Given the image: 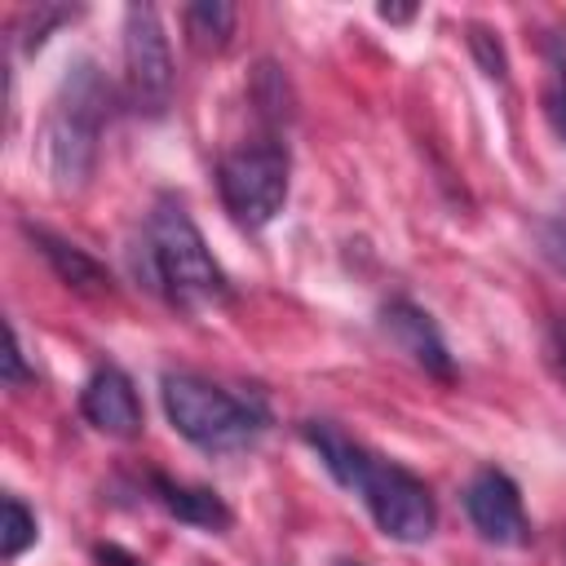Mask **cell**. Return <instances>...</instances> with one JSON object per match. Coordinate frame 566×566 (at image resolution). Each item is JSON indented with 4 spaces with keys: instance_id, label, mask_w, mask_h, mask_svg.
I'll use <instances>...</instances> for the list:
<instances>
[{
    "instance_id": "cell-1",
    "label": "cell",
    "mask_w": 566,
    "mask_h": 566,
    "mask_svg": "<svg viewBox=\"0 0 566 566\" xmlns=\"http://www.w3.org/2000/svg\"><path fill=\"white\" fill-rule=\"evenodd\" d=\"M301 438L314 447V455L323 460V469L345 486L354 491L371 522L398 539V544H424L438 526V504H433V491L402 464L394 460H380L371 455L363 442H354L345 429H336L332 420H305L301 424Z\"/></svg>"
},
{
    "instance_id": "cell-2",
    "label": "cell",
    "mask_w": 566,
    "mask_h": 566,
    "mask_svg": "<svg viewBox=\"0 0 566 566\" xmlns=\"http://www.w3.org/2000/svg\"><path fill=\"white\" fill-rule=\"evenodd\" d=\"M137 270L146 274V287L159 292L164 301L181 310H203V305H226L230 301V279L208 252L195 217L186 212L181 199L159 195V203L146 217L142 234V261Z\"/></svg>"
},
{
    "instance_id": "cell-3",
    "label": "cell",
    "mask_w": 566,
    "mask_h": 566,
    "mask_svg": "<svg viewBox=\"0 0 566 566\" xmlns=\"http://www.w3.org/2000/svg\"><path fill=\"white\" fill-rule=\"evenodd\" d=\"M111 119V84L102 80L97 62L80 57L40 128V164L53 190H80L97 168L102 124Z\"/></svg>"
},
{
    "instance_id": "cell-4",
    "label": "cell",
    "mask_w": 566,
    "mask_h": 566,
    "mask_svg": "<svg viewBox=\"0 0 566 566\" xmlns=\"http://www.w3.org/2000/svg\"><path fill=\"white\" fill-rule=\"evenodd\" d=\"M159 394H164L168 424L186 442H195L199 451H212V455L252 447L270 424V416L256 398H239L195 371H164Z\"/></svg>"
},
{
    "instance_id": "cell-5",
    "label": "cell",
    "mask_w": 566,
    "mask_h": 566,
    "mask_svg": "<svg viewBox=\"0 0 566 566\" xmlns=\"http://www.w3.org/2000/svg\"><path fill=\"white\" fill-rule=\"evenodd\" d=\"M287 177H292V155H287V146L279 137L243 142L230 155H221V164H217L221 208L230 212L234 226L261 230L283 212Z\"/></svg>"
},
{
    "instance_id": "cell-6",
    "label": "cell",
    "mask_w": 566,
    "mask_h": 566,
    "mask_svg": "<svg viewBox=\"0 0 566 566\" xmlns=\"http://www.w3.org/2000/svg\"><path fill=\"white\" fill-rule=\"evenodd\" d=\"M172 53L164 22L150 4H128L124 9V84L128 102L142 115H164L172 102Z\"/></svg>"
},
{
    "instance_id": "cell-7",
    "label": "cell",
    "mask_w": 566,
    "mask_h": 566,
    "mask_svg": "<svg viewBox=\"0 0 566 566\" xmlns=\"http://www.w3.org/2000/svg\"><path fill=\"white\" fill-rule=\"evenodd\" d=\"M464 513L473 531L495 548L531 544V522L522 509V491L504 469H478L464 486Z\"/></svg>"
},
{
    "instance_id": "cell-8",
    "label": "cell",
    "mask_w": 566,
    "mask_h": 566,
    "mask_svg": "<svg viewBox=\"0 0 566 566\" xmlns=\"http://www.w3.org/2000/svg\"><path fill=\"white\" fill-rule=\"evenodd\" d=\"M380 332H385L420 371H429V376H438V380H451V376H455V363H451V349H447L442 332L433 327V318H429L416 301H407V296L385 301V305H380Z\"/></svg>"
},
{
    "instance_id": "cell-9",
    "label": "cell",
    "mask_w": 566,
    "mask_h": 566,
    "mask_svg": "<svg viewBox=\"0 0 566 566\" xmlns=\"http://www.w3.org/2000/svg\"><path fill=\"white\" fill-rule=\"evenodd\" d=\"M80 411L84 420L106 433V438H137L142 433V398L133 389V380L119 367H97L84 389H80Z\"/></svg>"
},
{
    "instance_id": "cell-10",
    "label": "cell",
    "mask_w": 566,
    "mask_h": 566,
    "mask_svg": "<svg viewBox=\"0 0 566 566\" xmlns=\"http://www.w3.org/2000/svg\"><path fill=\"white\" fill-rule=\"evenodd\" d=\"M22 234L31 239V248L49 261V270L71 287V292H84V296H111V274L84 252V248H75V243H66L62 234H53V230H44V226H22Z\"/></svg>"
},
{
    "instance_id": "cell-11",
    "label": "cell",
    "mask_w": 566,
    "mask_h": 566,
    "mask_svg": "<svg viewBox=\"0 0 566 566\" xmlns=\"http://www.w3.org/2000/svg\"><path fill=\"white\" fill-rule=\"evenodd\" d=\"M150 491H155V500H159L177 522H186V526H195V531L221 535V531H230V522H234L230 504H226L217 491H208V486H186V482H172V478L155 473V478H150Z\"/></svg>"
},
{
    "instance_id": "cell-12",
    "label": "cell",
    "mask_w": 566,
    "mask_h": 566,
    "mask_svg": "<svg viewBox=\"0 0 566 566\" xmlns=\"http://www.w3.org/2000/svg\"><path fill=\"white\" fill-rule=\"evenodd\" d=\"M234 4L226 0H199V4H186L181 22H186V35L199 53H221L234 35Z\"/></svg>"
},
{
    "instance_id": "cell-13",
    "label": "cell",
    "mask_w": 566,
    "mask_h": 566,
    "mask_svg": "<svg viewBox=\"0 0 566 566\" xmlns=\"http://www.w3.org/2000/svg\"><path fill=\"white\" fill-rule=\"evenodd\" d=\"M252 102H256V115L270 119V124H283L292 115V93H287V75L274 66V62H261L252 71Z\"/></svg>"
},
{
    "instance_id": "cell-14",
    "label": "cell",
    "mask_w": 566,
    "mask_h": 566,
    "mask_svg": "<svg viewBox=\"0 0 566 566\" xmlns=\"http://www.w3.org/2000/svg\"><path fill=\"white\" fill-rule=\"evenodd\" d=\"M35 535H40L35 513H31L18 495H4V526H0V548H4V557H9V562L22 557V553L35 544Z\"/></svg>"
},
{
    "instance_id": "cell-15",
    "label": "cell",
    "mask_w": 566,
    "mask_h": 566,
    "mask_svg": "<svg viewBox=\"0 0 566 566\" xmlns=\"http://www.w3.org/2000/svg\"><path fill=\"white\" fill-rule=\"evenodd\" d=\"M469 53L478 57V66H482V75H491V80H504L509 75V57H504V44L482 27V22H473L469 27Z\"/></svg>"
},
{
    "instance_id": "cell-16",
    "label": "cell",
    "mask_w": 566,
    "mask_h": 566,
    "mask_svg": "<svg viewBox=\"0 0 566 566\" xmlns=\"http://www.w3.org/2000/svg\"><path fill=\"white\" fill-rule=\"evenodd\" d=\"M539 248H544V256L566 274V203H557V208L539 221Z\"/></svg>"
},
{
    "instance_id": "cell-17",
    "label": "cell",
    "mask_w": 566,
    "mask_h": 566,
    "mask_svg": "<svg viewBox=\"0 0 566 566\" xmlns=\"http://www.w3.org/2000/svg\"><path fill=\"white\" fill-rule=\"evenodd\" d=\"M4 380L18 389V385H27V380H35V371H27V363H22V340H18V327H9V354H4Z\"/></svg>"
},
{
    "instance_id": "cell-18",
    "label": "cell",
    "mask_w": 566,
    "mask_h": 566,
    "mask_svg": "<svg viewBox=\"0 0 566 566\" xmlns=\"http://www.w3.org/2000/svg\"><path fill=\"white\" fill-rule=\"evenodd\" d=\"M544 57H548V66L557 71V80H562V88H566V27H553V31L544 35Z\"/></svg>"
},
{
    "instance_id": "cell-19",
    "label": "cell",
    "mask_w": 566,
    "mask_h": 566,
    "mask_svg": "<svg viewBox=\"0 0 566 566\" xmlns=\"http://www.w3.org/2000/svg\"><path fill=\"white\" fill-rule=\"evenodd\" d=\"M544 119H548V128L566 142V88H562V84L544 93Z\"/></svg>"
},
{
    "instance_id": "cell-20",
    "label": "cell",
    "mask_w": 566,
    "mask_h": 566,
    "mask_svg": "<svg viewBox=\"0 0 566 566\" xmlns=\"http://www.w3.org/2000/svg\"><path fill=\"white\" fill-rule=\"evenodd\" d=\"M548 358H553V367H557V376L566 385V318H557L548 327Z\"/></svg>"
},
{
    "instance_id": "cell-21",
    "label": "cell",
    "mask_w": 566,
    "mask_h": 566,
    "mask_svg": "<svg viewBox=\"0 0 566 566\" xmlns=\"http://www.w3.org/2000/svg\"><path fill=\"white\" fill-rule=\"evenodd\" d=\"M93 557H97V566H142V562H137L133 553H124L119 544H97Z\"/></svg>"
},
{
    "instance_id": "cell-22",
    "label": "cell",
    "mask_w": 566,
    "mask_h": 566,
    "mask_svg": "<svg viewBox=\"0 0 566 566\" xmlns=\"http://www.w3.org/2000/svg\"><path fill=\"white\" fill-rule=\"evenodd\" d=\"M376 13H380L385 22H411V18H416V9H407V4H380Z\"/></svg>"
},
{
    "instance_id": "cell-23",
    "label": "cell",
    "mask_w": 566,
    "mask_h": 566,
    "mask_svg": "<svg viewBox=\"0 0 566 566\" xmlns=\"http://www.w3.org/2000/svg\"><path fill=\"white\" fill-rule=\"evenodd\" d=\"M345 566H358V562H345Z\"/></svg>"
}]
</instances>
